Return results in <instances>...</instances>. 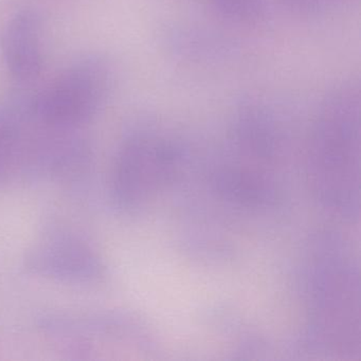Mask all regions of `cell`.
Instances as JSON below:
<instances>
[{
	"instance_id": "obj_1",
	"label": "cell",
	"mask_w": 361,
	"mask_h": 361,
	"mask_svg": "<svg viewBox=\"0 0 361 361\" xmlns=\"http://www.w3.org/2000/svg\"><path fill=\"white\" fill-rule=\"evenodd\" d=\"M107 92L106 68L100 63H81L46 86L37 99V113L52 126H79L100 111Z\"/></svg>"
},
{
	"instance_id": "obj_2",
	"label": "cell",
	"mask_w": 361,
	"mask_h": 361,
	"mask_svg": "<svg viewBox=\"0 0 361 361\" xmlns=\"http://www.w3.org/2000/svg\"><path fill=\"white\" fill-rule=\"evenodd\" d=\"M37 274L67 281H87L98 276L100 262L85 242L66 234L41 240L29 255Z\"/></svg>"
},
{
	"instance_id": "obj_3",
	"label": "cell",
	"mask_w": 361,
	"mask_h": 361,
	"mask_svg": "<svg viewBox=\"0 0 361 361\" xmlns=\"http://www.w3.org/2000/svg\"><path fill=\"white\" fill-rule=\"evenodd\" d=\"M4 59L16 79H35L43 71L41 22L32 12H20L8 23L3 35Z\"/></svg>"
},
{
	"instance_id": "obj_4",
	"label": "cell",
	"mask_w": 361,
	"mask_h": 361,
	"mask_svg": "<svg viewBox=\"0 0 361 361\" xmlns=\"http://www.w3.org/2000/svg\"><path fill=\"white\" fill-rule=\"evenodd\" d=\"M221 16L240 23L259 20L264 13V0H202Z\"/></svg>"
}]
</instances>
